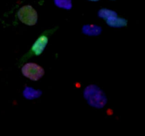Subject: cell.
<instances>
[{"instance_id": "obj_1", "label": "cell", "mask_w": 145, "mask_h": 136, "mask_svg": "<svg viewBox=\"0 0 145 136\" xmlns=\"http://www.w3.org/2000/svg\"><path fill=\"white\" fill-rule=\"evenodd\" d=\"M56 29H51L49 31H45L44 33H42L39 36V38L36 40L35 42L33 43V46L31 47V50H29V52L28 53L25 54L24 56V58L21 59V60L20 61L21 64L23 63V62L26 60H28V58H31L33 55H39L43 52L44 49L46 47L47 44L48 42V40H49V37L53 33L54 31H55Z\"/></svg>"}, {"instance_id": "obj_2", "label": "cell", "mask_w": 145, "mask_h": 136, "mask_svg": "<svg viewBox=\"0 0 145 136\" xmlns=\"http://www.w3.org/2000/svg\"><path fill=\"white\" fill-rule=\"evenodd\" d=\"M18 19L24 24L33 26L38 21V14L36 11L30 5H25L21 7L17 14Z\"/></svg>"}, {"instance_id": "obj_3", "label": "cell", "mask_w": 145, "mask_h": 136, "mask_svg": "<svg viewBox=\"0 0 145 136\" xmlns=\"http://www.w3.org/2000/svg\"><path fill=\"white\" fill-rule=\"evenodd\" d=\"M23 75L33 81L39 80L45 74L43 68L33 62H28L22 67Z\"/></svg>"}, {"instance_id": "obj_4", "label": "cell", "mask_w": 145, "mask_h": 136, "mask_svg": "<svg viewBox=\"0 0 145 136\" xmlns=\"http://www.w3.org/2000/svg\"><path fill=\"white\" fill-rule=\"evenodd\" d=\"M107 24L112 27H123L127 25V21L124 18H118V15L108 18Z\"/></svg>"}, {"instance_id": "obj_5", "label": "cell", "mask_w": 145, "mask_h": 136, "mask_svg": "<svg viewBox=\"0 0 145 136\" xmlns=\"http://www.w3.org/2000/svg\"><path fill=\"white\" fill-rule=\"evenodd\" d=\"M83 32L86 35H99L101 32V28L96 25H86L84 26Z\"/></svg>"}, {"instance_id": "obj_6", "label": "cell", "mask_w": 145, "mask_h": 136, "mask_svg": "<svg viewBox=\"0 0 145 136\" xmlns=\"http://www.w3.org/2000/svg\"><path fill=\"white\" fill-rule=\"evenodd\" d=\"M40 94L41 92H39V90H34L31 88H26L24 91V96L27 99H35V98L39 97Z\"/></svg>"}, {"instance_id": "obj_7", "label": "cell", "mask_w": 145, "mask_h": 136, "mask_svg": "<svg viewBox=\"0 0 145 136\" xmlns=\"http://www.w3.org/2000/svg\"><path fill=\"white\" fill-rule=\"evenodd\" d=\"M55 5L59 8L70 9L72 7V0H54Z\"/></svg>"}, {"instance_id": "obj_8", "label": "cell", "mask_w": 145, "mask_h": 136, "mask_svg": "<svg viewBox=\"0 0 145 136\" xmlns=\"http://www.w3.org/2000/svg\"><path fill=\"white\" fill-rule=\"evenodd\" d=\"M118 15L114 11H112V10L107 9V8H102L99 11V16L100 18H104V19L107 20L108 18H110V17L113 16Z\"/></svg>"}, {"instance_id": "obj_9", "label": "cell", "mask_w": 145, "mask_h": 136, "mask_svg": "<svg viewBox=\"0 0 145 136\" xmlns=\"http://www.w3.org/2000/svg\"><path fill=\"white\" fill-rule=\"evenodd\" d=\"M89 1H99V0H89Z\"/></svg>"}]
</instances>
